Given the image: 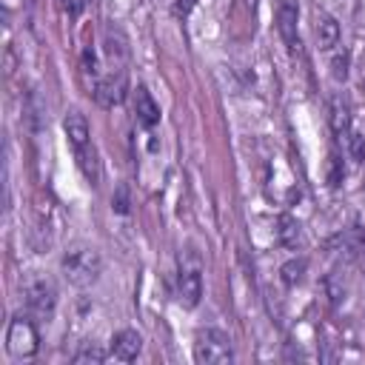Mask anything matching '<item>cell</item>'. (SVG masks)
<instances>
[{"label": "cell", "mask_w": 365, "mask_h": 365, "mask_svg": "<svg viewBox=\"0 0 365 365\" xmlns=\"http://www.w3.org/2000/svg\"><path fill=\"white\" fill-rule=\"evenodd\" d=\"M331 245H336V254H339L342 262H354V259H359V257L365 254V234H362L359 225H354V228H348L345 234L334 237Z\"/></svg>", "instance_id": "8fae6325"}, {"label": "cell", "mask_w": 365, "mask_h": 365, "mask_svg": "<svg viewBox=\"0 0 365 365\" xmlns=\"http://www.w3.org/2000/svg\"><path fill=\"white\" fill-rule=\"evenodd\" d=\"M74 157H77V165H80L83 177L88 180V185H97V182H100V177H103V165H100L97 148L88 143V145L77 148V151H74Z\"/></svg>", "instance_id": "9a60e30c"}, {"label": "cell", "mask_w": 365, "mask_h": 365, "mask_svg": "<svg viewBox=\"0 0 365 365\" xmlns=\"http://www.w3.org/2000/svg\"><path fill=\"white\" fill-rule=\"evenodd\" d=\"M348 151L356 163H365V137L359 131H348Z\"/></svg>", "instance_id": "44dd1931"}, {"label": "cell", "mask_w": 365, "mask_h": 365, "mask_svg": "<svg viewBox=\"0 0 365 365\" xmlns=\"http://www.w3.org/2000/svg\"><path fill=\"white\" fill-rule=\"evenodd\" d=\"M60 271L74 288H91L103 274V257L91 242H71L60 257Z\"/></svg>", "instance_id": "6da1fadb"}, {"label": "cell", "mask_w": 365, "mask_h": 365, "mask_svg": "<svg viewBox=\"0 0 365 365\" xmlns=\"http://www.w3.org/2000/svg\"><path fill=\"white\" fill-rule=\"evenodd\" d=\"M314 31H317V46H319L322 51H331L334 46H339V23H336L328 11H317V26H314Z\"/></svg>", "instance_id": "4fadbf2b"}, {"label": "cell", "mask_w": 365, "mask_h": 365, "mask_svg": "<svg viewBox=\"0 0 365 365\" xmlns=\"http://www.w3.org/2000/svg\"><path fill=\"white\" fill-rule=\"evenodd\" d=\"M23 299H26V311L34 317V319H51L54 317V308H57V285L51 277L40 274V271H31L26 274L23 279Z\"/></svg>", "instance_id": "7a4b0ae2"}, {"label": "cell", "mask_w": 365, "mask_h": 365, "mask_svg": "<svg viewBox=\"0 0 365 365\" xmlns=\"http://www.w3.org/2000/svg\"><path fill=\"white\" fill-rule=\"evenodd\" d=\"M305 271H308V259L305 257H291L288 262L279 265V279H282L285 288H297L305 279Z\"/></svg>", "instance_id": "e0dca14e"}, {"label": "cell", "mask_w": 365, "mask_h": 365, "mask_svg": "<svg viewBox=\"0 0 365 365\" xmlns=\"http://www.w3.org/2000/svg\"><path fill=\"white\" fill-rule=\"evenodd\" d=\"M60 3V9L68 14V17H77L83 9H86V0H57Z\"/></svg>", "instance_id": "cb8c5ba5"}, {"label": "cell", "mask_w": 365, "mask_h": 365, "mask_svg": "<svg viewBox=\"0 0 365 365\" xmlns=\"http://www.w3.org/2000/svg\"><path fill=\"white\" fill-rule=\"evenodd\" d=\"M140 351H143V336H140L134 328H123V331H117V334L111 336L108 354H111L114 359H120V362H134Z\"/></svg>", "instance_id": "9c48e42d"}, {"label": "cell", "mask_w": 365, "mask_h": 365, "mask_svg": "<svg viewBox=\"0 0 365 365\" xmlns=\"http://www.w3.org/2000/svg\"><path fill=\"white\" fill-rule=\"evenodd\" d=\"M234 359V348L225 331L200 328L194 336V362L197 365H228Z\"/></svg>", "instance_id": "277c9868"}, {"label": "cell", "mask_w": 365, "mask_h": 365, "mask_svg": "<svg viewBox=\"0 0 365 365\" xmlns=\"http://www.w3.org/2000/svg\"><path fill=\"white\" fill-rule=\"evenodd\" d=\"M277 242L291 248V251L302 245V225H299L297 217H291V214H279L277 217Z\"/></svg>", "instance_id": "5bb4252c"}, {"label": "cell", "mask_w": 365, "mask_h": 365, "mask_svg": "<svg viewBox=\"0 0 365 365\" xmlns=\"http://www.w3.org/2000/svg\"><path fill=\"white\" fill-rule=\"evenodd\" d=\"M362 88H365V80H362Z\"/></svg>", "instance_id": "484cf974"}, {"label": "cell", "mask_w": 365, "mask_h": 365, "mask_svg": "<svg viewBox=\"0 0 365 365\" xmlns=\"http://www.w3.org/2000/svg\"><path fill=\"white\" fill-rule=\"evenodd\" d=\"M177 299L182 308H197L202 299V262L194 248L180 254V274H177Z\"/></svg>", "instance_id": "3957f363"}, {"label": "cell", "mask_w": 365, "mask_h": 365, "mask_svg": "<svg viewBox=\"0 0 365 365\" xmlns=\"http://www.w3.org/2000/svg\"><path fill=\"white\" fill-rule=\"evenodd\" d=\"M191 9H194V0H180V3L174 6V11H177V14H182V17H185Z\"/></svg>", "instance_id": "d4e9b609"}, {"label": "cell", "mask_w": 365, "mask_h": 365, "mask_svg": "<svg viewBox=\"0 0 365 365\" xmlns=\"http://www.w3.org/2000/svg\"><path fill=\"white\" fill-rule=\"evenodd\" d=\"M63 131H66V140H68L71 151H77V148H83V145L91 143L88 120H86V114L77 111V108H68V111H66V117H63Z\"/></svg>", "instance_id": "ba28073f"}, {"label": "cell", "mask_w": 365, "mask_h": 365, "mask_svg": "<svg viewBox=\"0 0 365 365\" xmlns=\"http://www.w3.org/2000/svg\"><path fill=\"white\" fill-rule=\"evenodd\" d=\"M111 208H114L117 214H123V217L131 211V197H128V185H125V182L117 185V191H114V197H111Z\"/></svg>", "instance_id": "ffe728a7"}, {"label": "cell", "mask_w": 365, "mask_h": 365, "mask_svg": "<svg viewBox=\"0 0 365 365\" xmlns=\"http://www.w3.org/2000/svg\"><path fill=\"white\" fill-rule=\"evenodd\" d=\"M6 348L17 359H31L40 351V334L34 325V317H14L6 331Z\"/></svg>", "instance_id": "5b68a950"}, {"label": "cell", "mask_w": 365, "mask_h": 365, "mask_svg": "<svg viewBox=\"0 0 365 365\" xmlns=\"http://www.w3.org/2000/svg\"><path fill=\"white\" fill-rule=\"evenodd\" d=\"M342 177H345V168H342V160H339V154L334 151V154H331V171H328V182L336 188V185L342 182Z\"/></svg>", "instance_id": "7402d4cb"}, {"label": "cell", "mask_w": 365, "mask_h": 365, "mask_svg": "<svg viewBox=\"0 0 365 365\" xmlns=\"http://www.w3.org/2000/svg\"><path fill=\"white\" fill-rule=\"evenodd\" d=\"M331 74H334V80H336V83L348 77V54H345V51L334 57V63H331Z\"/></svg>", "instance_id": "603a6c76"}, {"label": "cell", "mask_w": 365, "mask_h": 365, "mask_svg": "<svg viewBox=\"0 0 365 365\" xmlns=\"http://www.w3.org/2000/svg\"><path fill=\"white\" fill-rule=\"evenodd\" d=\"M134 117L143 128H154L160 123V106L145 86H137V91H134Z\"/></svg>", "instance_id": "7c38bea8"}, {"label": "cell", "mask_w": 365, "mask_h": 365, "mask_svg": "<svg viewBox=\"0 0 365 365\" xmlns=\"http://www.w3.org/2000/svg\"><path fill=\"white\" fill-rule=\"evenodd\" d=\"M274 20H277V31H279L282 43L288 48H297L299 46V3L297 0H279Z\"/></svg>", "instance_id": "52a82bcc"}, {"label": "cell", "mask_w": 365, "mask_h": 365, "mask_svg": "<svg viewBox=\"0 0 365 365\" xmlns=\"http://www.w3.org/2000/svg\"><path fill=\"white\" fill-rule=\"evenodd\" d=\"M325 288H328V297H331L334 305H336L339 299H345V277H342L339 271H331V274L325 277Z\"/></svg>", "instance_id": "d6986e66"}, {"label": "cell", "mask_w": 365, "mask_h": 365, "mask_svg": "<svg viewBox=\"0 0 365 365\" xmlns=\"http://www.w3.org/2000/svg\"><path fill=\"white\" fill-rule=\"evenodd\" d=\"M331 128L336 137L351 131V106H348V97H342V94L331 97Z\"/></svg>", "instance_id": "2e32d148"}, {"label": "cell", "mask_w": 365, "mask_h": 365, "mask_svg": "<svg viewBox=\"0 0 365 365\" xmlns=\"http://www.w3.org/2000/svg\"><path fill=\"white\" fill-rule=\"evenodd\" d=\"M125 91H128V74L125 68H108L97 83H94V100L103 106V108H114L125 100Z\"/></svg>", "instance_id": "8992f818"}, {"label": "cell", "mask_w": 365, "mask_h": 365, "mask_svg": "<svg viewBox=\"0 0 365 365\" xmlns=\"http://www.w3.org/2000/svg\"><path fill=\"white\" fill-rule=\"evenodd\" d=\"M103 46H106V57H108L111 68H125V63H128V40H125V34H123L120 26L111 23V26L106 29Z\"/></svg>", "instance_id": "30bf717a"}, {"label": "cell", "mask_w": 365, "mask_h": 365, "mask_svg": "<svg viewBox=\"0 0 365 365\" xmlns=\"http://www.w3.org/2000/svg\"><path fill=\"white\" fill-rule=\"evenodd\" d=\"M106 356H108V354H106L97 342H83V345L74 351L71 359H74L77 365H100V362H106Z\"/></svg>", "instance_id": "ac0fdd59"}]
</instances>
